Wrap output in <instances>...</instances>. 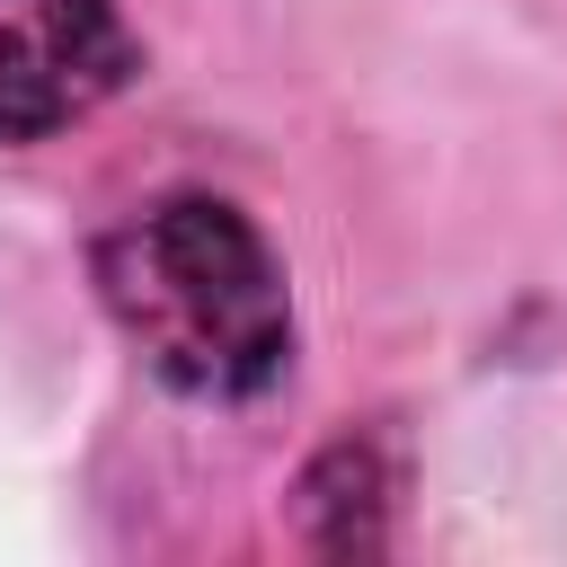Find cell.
<instances>
[{
    "instance_id": "obj_1",
    "label": "cell",
    "mask_w": 567,
    "mask_h": 567,
    "mask_svg": "<svg viewBox=\"0 0 567 567\" xmlns=\"http://www.w3.org/2000/svg\"><path fill=\"white\" fill-rule=\"evenodd\" d=\"M97 310L195 408H239L292 372V284L275 239L230 195H151L89 257Z\"/></svg>"
},
{
    "instance_id": "obj_2",
    "label": "cell",
    "mask_w": 567,
    "mask_h": 567,
    "mask_svg": "<svg viewBox=\"0 0 567 567\" xmlns=\"http://www.w3.org/2000/svg\"><path fill=\"white\" fill-rule=\"evenodd\" d=\"M133 71L142 44L115 0H0V142L89 124Z\"/></svg>"
},
{
    "instance_id": "obj_3",
    "label": "cell",
    "mask_w": 567,
    "mask_h": 567,
    "mask_svg": "<svg viewBox=\"0 0 567 567\" xmlns=\"http://www.w3.org/2000/svg\"><path fill=\"white\" fill-rule=\"evenodd\" d=\"M301 532H310V549H328V558H354V549H381V505H390V461H381V443H363V434H337L310 470H301Z\"/></svg>"
}]
</instances>
